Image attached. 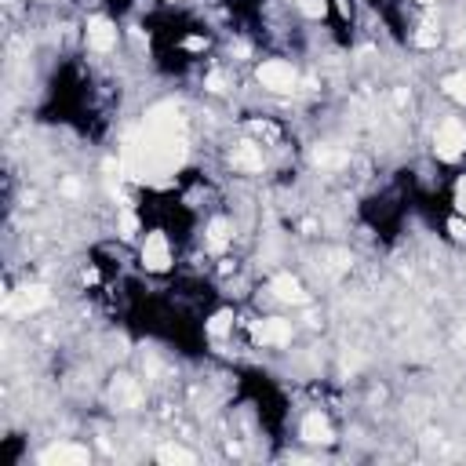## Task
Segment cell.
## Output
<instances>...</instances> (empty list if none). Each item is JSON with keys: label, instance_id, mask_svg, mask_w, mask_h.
Instances as JSON below:
<instances>
[{"label": "cell", "instance_id": "cell-16", "mask_svg": "<svg viewBox=\"0 0 466 466\" xmlns=\"http://www.w3.org/2000/svg\"><path fill=\"white\" fill-rule=\"evenodd\" d=\"M226 244H230V223L226 219H215L208 226V248H211V252H223Z\"/></svg>", "mask_w": 466, "mask_h": 466}, {"label": "cell", "instance_id": "cell-23", "mask_svg": "<svg viewBox=\"0 0 466 466\" xmlns=\"http://www.w3.org/2000/svg\"><path fill=\"white\" fill-rule=\"evenodd\" d=\"M448 230H452V237H459V240H466V219H462V215H455V219L448 223Z\"/></svg>", "mask_w": 466, "mask_h": 466}, {"label": "cell", "instance_id": "cell-18", "mask_svg": "<svg viewBox=\"0 0 466 466\" xmlns=\"http://www.w3.org/2000/svg\"><path fill=\"white\" fill-rule=\"evenodd\" d=\"M295 8H299L302 15H309V18H321V15L328 11L324 0H295Z\"/></svg>", "mask_w": 466, "mask_h": 466}, {"label": "cell", "instance_id": "cell-22", "mask_svg": "<svg viewBox=\"0 0 466 466\" xmlns=\"http://www.w3.org/2000/svg\"><path fill=\"white\" fill-rule=\"evenodd\" d=\"M208 91L223 95V91H226V77H223V73H211V77H208Z\"/></svg>", "mask_w": 466, "mask_h": 466}, {"label": "cell", "instance_id": "cell-25", "mask_svg": "<svg viewBox=\"0 0 466 466\" xmlns=\"http://www.w3.org/2000/svg\"><path fill=\"white\" fill-rule=\"evenodd\" d=\"M252 132H255V135H266V139H277V128H273V124H263V120L252 124Z\"/></svg>", "mask_w": 466, "mask_h": 466}, {"label": "cell", "instance_id": "cell-14", "mask_svg": "<svg viewBox=\"0 0 466 466\" xmlns=\"http://www.w3.org/2000/svg\"><path fill=\"white\" fill-rule=\"evenodd\" d=\"M48 302V288L44 285H29L18 292V309H41Z\"/></svg>", "mask_w": 466, "mask_h": 466}, {"label": "cell", "instance_id": "cell-2", "mask_svg": "<svg viewBox=\"0 0 466 466\" xmlns=\"http://www.w3.org/2000/svg\"><path fill=\"white\" fill-rule=\"evenodd\" d=\"M433 149H438V157L441 161H455L459 153L466 149V124L462 120H445L441 128H438V135H433Z\"/></svg>", "mask_w": 466, "mask_h": 466}, {"label": "cell", "instance_id": "cell-9", "mask_svg": "<svg viewBox=\"0 0 466 466\" xmlns=\"http://www.w3.org/2000/svg\"><path fill=\"white\" fill-rule=\"evenodd\" d=\"M230 164L237 171H263V149L255 142H240L233 153H230Z\"/></svg>", "mask_w": 466, "mask_h": 466}, {"label": "cell", "instance_id": "cell-8", "mask_svg": "<svg viewBox=\"0 0 466 466\" xmlns=\"http://www.w3.org/2000/svg\"><path fill=\"white\" fill-rule=\"evenodd\" d=\"M270 288H273V295L281 299V302L306 306V292H302V285H299V277H292V273H277Z\"/></svg>", "mask_w": 466, "mask_h": 466}, {"label": "cell", "instance_id": "cell-19", "mask_svg": "<svg viewBox=\"0 0 466 466\" xmlns=\"http://www.w3.org/2000/svg\"><path fill=\"white\" fill-rule=\"evenodd\" d=\"M230 324H233V317L223 309V314H215V317L208 321V332H211V335H226V332H230Z\"/></svg>", "mask_w": 466, "mask_h": 466}, {"label": "cell", "instance_id": "cell-24", "mask_svg": "<svg viewBox=\"0 0 466 466\" xmlns=\"http://www.w3.org/2000/svg\"><path fill=\"white\" fill-rule=\"evenodd\" d=\"M328 259H332V263H328V270H332V273H343V270L350 266V263H346V255H339V252H332Z\"/></svg>", "mask_w": 466, "mask_h": 466}, {"label": "cell", "instance_id": "cell-12", "mask_svg": "<svg viewBox=\"0 0 466 466\" xmlns=\"http://www.w3.org/2000/svg\"><path fill=\"white\" fill-rule=\"evenodd\" d=\"M302 438H306L309 445H328V441H332V426H328V419H324L321 412H309V415L302 419Z\"/></svg>", "mask_w": 466, "mask_h": 466}, {"label": "cell", "instance_id": "cell-28", "mask_svg": "<svg viewBox=\"0 0 466 466\" xmlns=\"http://www.w3.org/2000/svg\"><path fill=\"white\" fill-rule=\"evenodd\" d=\"M186 48H190V51H201V48H204V41H201V37H190V41H186Z\"/></svg>", "mask_w": 466, "mask_h": 466}, {"label": "cell", "instance_id": "cell-10", "mask_svg": "<svg viewBox=\"0 0 466 466\" xmlns=\"http://www.w3.org/2000/svg\"><path fill=\"white\" fill-rule=\"evenodd\" d=\"M110 397H113V405H117V408H135V405H139V397H142V390H139V383H135V379L117 376V379H113Z\"/></svg>", "mask_w": 466, "mask_h": 466}, {"label": "cell", "instance_id": "cell-3", "mask_svg": "<svg viewBox=\"0 0 466 466\" xmlns=\"http://www.w3.org/2000/svg\"><path fill=\"white\" fill-rule=\"evenodd\" d=\"M295 80H299L295 70L288 66V62H281V58H270V62H263V66H259V84L270 88V91H277V95H292Z\"/></svg>", "mask_w": 466, "mask_h": 466}, {"label": "cell", "instance_id": "cell-11", "mask_svg": "<svg viewBox=\"0 0 466 466\" xmlns=\"http://www.w3.org/2000/svg\"><path fill=\"white\" fill-rule=\"evenodd\" d=\"M88 44L95 48V51H110L117 44V29L106 18H91L88 22Z\"/></svg>", "mask_w": 466, "mask_h": 466}, {"label": "cell", "instance_id": "cell-1", "mask_svg": "<svg viewBox=\"0 0 466 466\" xmlns=\"http://www.w3.org/2000/svg\"><path fill=\"white\" fill-rule=\"evenodd\" d=\"M182 157H186L182 139H175L168 132L142 128V135L128 139V149H124V171H128L132 179L168 175L175 164H182Z\"/></svg>", "mask_w": 466, "mask_h": 466}, {"label": "cell", "instance_id": "cell-21", "mask_svg": "<svg viewBox=\"0 0 466 466\" xmlns=\"http://www.w3.org/2000/svg\"><path fill=\"white\" fill-rule=\"evenodd\" d=\"M415 44H419V48H433V44H438V33H433V26H423V33L415 37Z\"/></svg>", "mask_w": 466, "mask_h": 466}, {"label": "cell", "instance_id": "cell-6", "mask_svg": "<svg viewBox=\"0 0 466 466\" xmlns=\"http://www.w3.org/2000/svg\"><path fill=\"white\" fill-rule=\"evenodd\" d=\"M252 335H255V343H263V346H288L292 343V324L281 321V317H266V321H259L252 328Z\"/></svg>", "mask_w": 466, "mask_h": 466}, {"label": "cell", "instance_id": "cell-20", "mask_svg": "<svg viewBox=\"0 0 466 466\" xmlns=\"http://www.w3.org/2000/svg\"><path fill=\"white\" fill-rule=\"evenodd\" d=\"M120 233H124V237H135V233H139V219H135L132 211L120 215Z\"/></svg>", "mask_w": 466, "mask_h": 466}, {"label": "cell", "instance_id": "cell-29", "mask_svg": "<svg viewBox=\"0 0 466 466\" xmlns=\"http://www.w3.org/2000/svg\"><path fill=\"white\" fill-rule=\"evenodd\" d=\"M462 343H466V328H462Z\"/></svg>", "mask_w": 466, "mask_h": 466}, {"label": "cell", "instance_id": "cell-27", "mask_svg": "<svg viewBox=\"0 0 466 466\" xmlns=\"http://www.w3.org/2000/svg\"><path fill=\"white\" fill-rule=\"evenodd\" d=\"M62 194H66V197H77V194H80V186H77L73 179H66V182H62Z\"/></svg>", "mask_w": 466, "mask_h": 466}, {"label": "cell", "instance_id": "cell-15", "mask_svg": "<svg viewBox=\"0 0 466 466\" xmlns=\"http://www.w3.org/2000/svg\"><path fill=\"white\" fill-rule=\"evenodd\" d=\"M314 164L317 168H339V164H346V153L335 149V146H317L314 149Z\"/></svg>", "mask_w": 466, "mask_h": 466}, {"label": "cell", "instance_id": "cell-5", "mask_svg": "<svg viewBox=\"0 0 466 466\" xmlns=\"http://www.w3.org/2000/svg\"><path fill=\"white\" fill-rule=\"evenodd\" d=\"M142 266L149 273H164L171 266V252H168V240L164 233H146V244H142Z\"/></svg>", "mask_w": 466, "mask_h": 466}, {"label": "cell", "instance_id": "cell-26", "mask_svg": "<svg viewBox=\"0 0 466 466\" xmlns=\"http://www.w3.org/2000/svg\"><path fill=\"white\" fill-rule=\"evenodd\" d=\"M455 204H459V211L466 215V179H459V186H455Z\"/></svg>", "mask_w": 466, "mask_h": 466}, {"label": "cell", "instance_id": "cell-4", "mask_svg": "<svg viewBox=\"0 0 466 466\" xmlns=\"http://www.w3.org/2000/svg\"><path fill=\"white\" fill-rule=\"evenodd\" d=\"M146 128L179 135V132L186 128V117H182V110H179L175 102H161V106H153V110L146 113Z\"/></svg>", "mask_w": 466, "mask_h": 466}, {"label": "cell", "instance_id": "cell-7", "mask_svg": "<svg viewBox=\"0 0 466 466\" xmlns=\"http://www.w3.org/2000/svg\"><path fill=\"white\" fill-rule=\"evenodd\" d=\"M41 462L44 466H84L88 462V448H80V445H55V448H48L41 455Z\"/></svg>", "mask_w": 466, "mask_h": 466}, {"label": "cell", "instance_id": "cell-13", "mask_svg": "<svg viewBox=\"0 0 466 466\" xmlns=\"http://www.w3.org/2000/svg\"><path fill=\"white\" fill-rule=\"evenodd\" d=\"M157 459L168 462V466H190V462H194V452H186L182 445H161V448H157Z\"/></svg>", "mask_w": 466, "mask_h": 466}, {"label": "cell", "instance_id": "cell-17", "mask_svg": "<svg viewBox=\"0 0 466 466\" xmlns=\"http://www.w3.org/2000/svg\"><path fill=\"white\" fill-rule=\"evenodd\" d=\"M445 95H452L455 102H466V70L462 73H452V77H445Z\"/></svg>", "mask_w": 466, "mask_h": 466}]
</instances>
